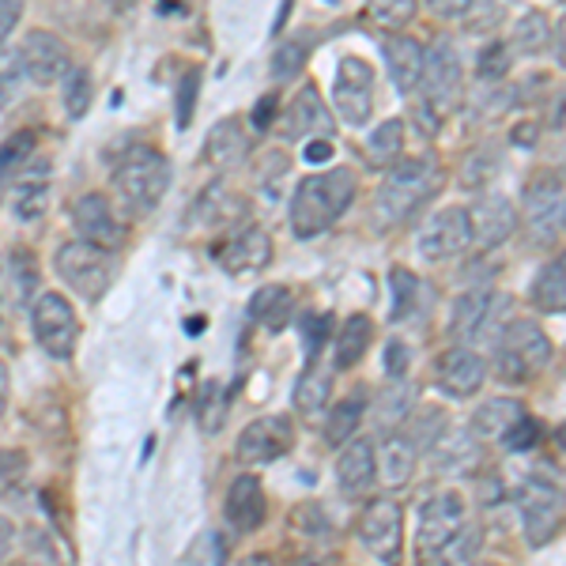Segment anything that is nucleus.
I'll use <instances>...</instances> for the list:
<instances>
[{
  "label": "nucleus",
  "mask_w": 566,
  "mask_h": 566,
  "mask_svg": "<svg viewBox=\"0 0 566 566\" xmlns=\"http://www.w3.org/2000/svg\"><path fill=\"white\" fill-rule=\"evenodd\" d=\"M499 359H495V370L502 381H533L536 374H541L547 363H552V336L544 333L536 322H528V317H514L510 328L502 333L499 340Z\"/></svg>",
  "instance_id": "nucleus-4"
},
{
  "label": "nucleus",
  "mask_w": 566,
  "mask_h": 566,
  "mask_svg": "<svg viewBox=\"0 0 566 566\" xmlns=\"http://www.w3.org/2000/svg\"><path fill=\"white\" fill-rule=\"evenodd\" d=\"M386 370H389L392 381L405 378V374H408V348H405V340H389V348H386Z\"/></svg>",
  "instance_id": "nucleus-50"
},
{
  "label": "nucleus",
  "mask_w": 566,
  "mask_h": 566,
  "mask_svg": "<svg viewBox=\"0 0 566 566\" xmlns=\"http://www.w3.org/2000/svg\"><path fill=\"white\" fill-rule=\"evenodd\" d=\"M333 109L348 125H367L374 109V72L363 57H344L333 84Z\"/></svg>",
  "instance_id": "nucleus-13"
},
{
  "label": "nucleus",
  "mask_w": 566,
  "mask_h": 566,
  "mask_svg": "<svg viewBox=\"0 0 566 566\" xmlns=\"http://www.w3.org/2000/svg\"><path fill=\"white\" fill-rule=\"evenodd\" d=\"M559 219H563V181L552 170H541L525 186V227L536 242H552Z\"/></svg>",
  "instance_id": "nucleus-15"
},
{
  "label": "nucleus",
  "mask_w": 566,
  "mask_h": 566,
  "mask_svg": "<svg viewBox=\"0 0 566 566\" xmlns=\"http://www.w3.org/2000/svg\"><path fill=\"white\" fill-rule=\"evenodd\" d=\"M469 525V502H464L461 491H438L419 506V522H416V547H419V559H431V555L446 552L458 533Z\"/></svg>",
  "instance_id": "nucleus-6"
},
{
  "label": "nucleus",
  "mask_w": 566,
  "mask_h": 566,
  "mask_svg": "<svg viewBox=\"0 0 566 566\" xmlns=\"http://www.w3.org/2000/svg\"><path fill=\"white\" fill-rule=\"evenodd\" d=\"M276 103H280L276 95H264L261 103L253 106V129H261V133H264V129H269L272 122H276V109H280Z\"/></svg>",
  "instance_id": "nucleus-54"
},
{
  "label": "nucleus",
  "mask_w": 566,
  "mask_h": 566,
  "mask_svg": "<svg viewBox=\"0 0 566 566\" xmlns=\"http://www.w3.org/2000/svg\"><path fill=\"white\" fill-rule=\"evenodd\" d=\"M510 57H514V50H510L506 42H488L480 53V80H502L510 72Z\"/></svg>",
  "instance_id": "nucleus-44"
},
{
  "label": "nucleus",
  "mask_w": 566,
  "mask_h": 566,
  "mask_svg": "<svg viewBox=\"0 0 566 566\" xmlns=\"http://www.w3.org/2000/svg\"><path fill=\"white\" fill-rule=\"evenodd\" d=\"M303 65H306V42H280L276 53H272V72H276V80L298 76Z\"/></svg>",
  "instance_id": "nucleus-43"
},
{
  "label": "nucleus",
  "mask_w": 566,
  "mask_h": 566,
  "mask_svg": "<svg viewBox=\"0 0 566 566\" xmlns=\"http://www.w3.org/2000/svg\"><path fill=\"white\" fill-rule=\"evenodd\" d=\"M434 381L446 397L469 400V397H476L483 389V381H488V363L472 348H446L434 363Z\"/></svg>",
  "instance_id": "nucleus-17"
},
{
  "label": "nucleus",
  "mask_w": 566,
  "mask_h": 566,
  "mask_svg": "<svg viewBox=\"0 0 566 566\" xmlns=\"http://www.w3.org/2000/svg\"><path fill=\"white\" fill-rule=\"evenodd\" d=\"M12 212L20 223H39L50 212V167H34L12 186Z\"/></svg>",
  "instance_id": "nucleus-26"
},
{
  "label": "nucleus",
  "mask_w": 566,
  "mask_h": 566,
  "mask_svg": "<svg viewBox=\"0 0 566 566\" xmlns=\"http://www.w3.org/2000/svg\"><path fill=\"white\" fill-rule=\"evenodd\" d=\"M239 566H276V563H272L269 552H253V555H245Z\"/></svg>",
  "instance_id": "nucleus-60"
},
{
  "label": "nucleus",
  "mask_w": 566,
  "mask_h": 566,
  "mask_svg": "<svg viewBox=\"0 0 566 566\" xmlns=\"http://www.w3.org/2000/svg\"><path fill=\"white\" fill-rule=\"evenodd\" d=\"M355 200V175L344 167L310 175L295 186L291 197V231L298 239H317L322 231L336 223Z\"/></svg>",
  "instance_id": "nucleus-1"
},
{
  "label": "nucleus",
  "mask_w": 566,
  "mask_h": 566,
  "mask_svg": "<svg viewBox=\"0 0 566 566\" xmlns=\"http://www.w3.org/2000/svg\"><path fill=\"white\" fill-rule=\"evenodd\" d=\"M303 333H306V344H310V355L322 352L325 336H328V317L325 314H306L303 317Z\"/></svg>",
  "instance_id": "nucleus-49"
},
{
  "label": "nucleus",
  "mask_w": 566,
  "mask_h": 566,
  "mask_svg": "<svg viewBox=\"0 0 566 566\" xmlns=\"http://www.w3.org/2000/svg\"><path fill=\"white\" fill-rule=\"evenodd\" d=\"M197 95H200V72L189 69L186 80H181V87H178V125H181V129H186V125L193 122Z\"/></svg>",
  "instance_id": "nucleus-45"
},
{
  "label": "nucleus",
  "mask_w": 566,
  "mask_h": 566,
  "mask_svg": "<svg viewBox=\"0 0 566 566\" xmlns=\"http://www.w3.org/2000/svg\"><path fill=\"white\" fill-rule=\"evenodd\" d=\"M522 416H525V408L517 405V400L491 397V400H483L476 412H472V434H476L480 442L483 438H506L510 427H514Z\"/></svg>",
  "instance_id": "nucleus-32"
},
{
  "label": "nucleus",
  "mask_w": 566,
  "mask_h": 566,
  "mask_svg": "<svg viewBox=\"0 0 566 566\" xmlns=\"http://www.w3.org/2000/svg\"><path fill=\"white\" fill-rule=\"evenodd\" d=\"M216 261L223 264V272H231V276H253V272L269 269V261H272L269 231L258 223L239 227V231L216 250Z\"/></svg>",
  "instance_id": "nucleus-18"
},
{
  "label": "nucleus",
  "mask_w": 566,
  "mask_h": 566,
  "mask_svg": "<svg viewBox=\"0 0 566 566\" xmlns=\"http://www.w3.org/2000/svg\"><path fill=\"white\" fill-rule=\"evenodd\" d=\"M400 155H405V122L392 117V122H381L378 129L367 136V159H370V167L389 170Z\"/></svg>",
  "instance_id": "nucleus-34"
},
{
  "label": "nucleus",
  "mask_w": 566,
  "mask_h": 566,
  "mask_svg": "<svg viewBox=\"0 0 566 566\" xmlns=\"http://www.w3.org/2000/svg\"><path fill=\"white\" fill-rule=\"evenodd\" d=\"M31 151H34V133L31 129L12 133L4 144H0V197L12 189V178L23 170V163H31Z\"/></svg>",
  "instance_id": "nucleus-36"
},
{
  "label": "nucleus",
  "mask_w": 566,
  "mask_h": 566,
  "mask_svg": "<svg viewBox=\"0 0 566 566\" xmlns=\"http://www.w3.org/2000/svg\"><path fill=\"white\" fill-rule=\"evenodd\" d=\"M53 269H57L61 283H69L84 303H98V298L109 291L114 283V258L109 250H98L84 239L65 242L53 258Z\"/></svg>",
  "instance_id": "nucleus-5"
},
{
  "label": "nucleus",
  "mask_w": 566,
  "mask_h": 566,
  "mask_svg": "<svg viewBox=\"0 0 566 566\" xmlns=\"http://www.w3.org/2000/svg\"><path fill=\"white\" fill-rule=\"evenodd\" d=\"M431 461L438 464V472H472L480 464V438L472 431H458V427H446L431 446Z\"/></svg>",
  "instance_id": "nucleus-23"
},
{
  "label": "nucleus",
  "mask_w": 566,
  "mask_h": 566,
  "mask_svg": "<svg viewBox=\"0 0 566 566\" xmlns=\"http://www.w3.org/2000/svg\"><path fill=\"white\" fill-rule=\"evenodd\" d=\"M563 219H566V216H563Z\"/></svg>",
  "instance_id": "nucleus-63"
},
{
  "label": "nucleus",
  "mask_w": 566,
  "mask_h": 566,
  "mask_svg": "<svg viewBox=\"0 0 566 566\" xmlns=\"http://www.w3.org/2000/svg\"><path fill=\"white\" fill-rule=\"evenodd\" d=\"M389 291H392V317L408 322L416 314V298L423 295V283L416 280V272L408 269H392L389 272Z\"/></svg>",
  "instance_id": "nucleus-41"
},
{
  "label": "nucleus",
  "mask_w": 566,
  "mask_h": 566,
  "mask_svg": "<svg viewBox=\"0 0 566 566\" xmlns=\"http://www.w3.org/2000/svg\"><path fill=\"white\" fill-rule=\"evenodd\" d=\"M434 189H438V163L431 155L397 159L389 167L386 181L378 186V193H374V223H378L381 231L405 223Z\"/></svg>",
  "instance_id": "nucleus-2"
},
{
  "label": "nucleus",
  "mask_w": 566,
  "mask_h": 566,
  "mask_svg": "<svg viewBox=\"0 0 566 566\" xmlns=\"http://www.w3.org/2000/svg\"><path fill=\"white\" fill-rule=\"evenodd\" d=\"M328 129H333V117H328L317 87L306 84L287 109V136L291 140H310V136H325Z\"/></svg>",
  "instance_id": "nucleus-25"
},
{
  "label": "nucleus",
  "mask_w": 566,
  "mask_h": 566,
  "mask_svg": "<svg viewBox=\"0 0 566 566\" xmlns=\"http://www.w3.org/2000/svg\"><path fill=\"white\" fill-rule=\"evenodd\" d=\"M72 227L80 231V239L98 245V250H122L125 242V227L122 219L114 216L109 200L103 193H84L72 205Z\"/></svg>",
  "instance_id": "nucleus-16"
},
{
  "label": "nucleus",
  "mask_w": 566,
  "mask_h": 566,
  "mask_svg": "<svg viewBox=\"0 0 566 566\" xmlns=\"http://www.w3.org/2000/svg\"><path fill=\"white\" fill-rule=\"evenodd\" d=\"M31 325L45 355H53V359H72V352H76V344H80V317L61 291H45V295L34 298Z\"/></svg>",
  "instance_id": "nucleus-8"
},
{
  "label": "nucleus",
  "mask_w": 566,
  "mask_h": 566,
  "mask_svg": "<svg viewBox=\"0 0 566 566\" xmlns=\"http://www.w3.org/2000/svg\"><path fill=\"white\" fill-rule=\"evenodd\" d=\"M469 223H472V242H476L480 250H499V245L514 234L517 212L502 193H483L476 205L469 208Z\"/></svg>",
  "instance_id": "nucleus-19"
},
{
  "label": "nucleus",
  "mask_w": 566,
  "mask_h": 566,
  "mask_svg": "<svg viewBox=\"0 0 566 566\" xmlns=\"http://www.w3.org/2000/svg\"><path fill=\"white\" fill-rule=\"evenodd\" d=\"M306 163H325V159H333V140H325V136H317V140H310L306 148Z\"/></svg>",
  "instance_id": "nucleus-56"
},
{
  "label": "nucleus",
  "mask_w": 566,
  "mask_h": 566,
  "mask_svg": "<svg viewBox=\"0 0 566 566\" xmlns=\"http://www.w3.org/2000/svg\"><path fill=\"white\" fill-rule=\"evenodd\" d=\"M328 397H333V367H325L317 355H310L303 378H298V386H295V408L306 419H317L325 412Z\"/></svg>",
  "instance_id": "nucleus-28"
},
{
  "label": "nucleus",
  "mask_w": 566,
  "mask_h": 566,
  "mask_svg": "<svg viewBox=\"0 0 566 566\" xmlns=\"http://www.w3.org/2000/svg\"><path fill=\"white\" fill-rule=\"evenodd\" d=\"M109 4H114V12H129L136 0H109Z\"/></svg>",
  "instance_id": "nucleus-61"
},
{
  "label": "nucleus",
  "mask_w": 566,
  "mask_h": 566,
  "mask_svg": "<svg viewBox=\"0 0 566 566\" xmlns=\"http://www.w3.org/2000/svg\"><path fill=\"white\" fill-rule=\"evenodd\" d=\"M15 76H23L20 57H8V53H0V106H8V98H12Z\"/></svg>",
  "instance_id": "nucleus-48"
},
{
  "label": "nucleus",
  "mask_w": 566,
  "mask_h": 566,
  "mask_svg": "<svg viewBox=\"0 0 566 566\" xmlns=\"http://www.w3.org/2000/svg\"><path fill=\"white\" fill-rule=\"evenodd\" d=\"M8 392H12V374H8V367L0 363V412L8 408Z\"/></svg>",
  "instance_id": "nucleus-59"
},
{
  "label": "nucleus",
  "mask_w": 566,
  "mask_h": 566,
  "mask_svg": "<svg viewBox=\"0 0 566 566\" xmlns=\"http://www.w3.org/2000/svg\"><path fill=\"white\" fill-rule=\"evenodd\" d=\"M419 84L427 91V109H431L434 117L450 114V109L461 103L464 76H461V57H458V50H453V42L438 39L431 50H427L423 80H419Z\"/></svg>",
  "instance_id": "nucleus-9"
},
{
  "label": "nucleus",
  "mask_w": 566,
  "mask_h": 566,
  "mask_svg": "<svg viewBox=\"0 0 566 566\" xmlns=\"http://www.w3.org/2000/svg\"><path fill=\"white\" fill-rule=\"evenodd\" d=\"M245 155H250V140H245L239 117H227V122H219L216 129H212V136H208V144H205L208 167L234 170L245 159Z\"/></svg>",
  "instance_id": "nucleus-27"
},
{
  "label": "nucleus",
  "mask_w": 566,
  "mask_h": 566,
  "mask_svg": "<svg viewBox=\"0 0 566 566\" xmlns=\"http://www.w3.org/2000/svg\"><path fill=\"white\" fill-rule=\"evenodd\" d=\"M541 434H544V427L536 423L533 416H522L514 427H510V434L502 438V442H506L510 450H533V446L541 442Z\"/></svg>",
  "instance_id": "nucleus-46"
},
{
  "label": "nucleus",
  "mask_w": 566,
  "mask_h": 566,
  "mask_svg": "<svg viewBox=\"0 0 566 566\" xmlns=\"http://www.w3.org/2000/svg\"><path fill=\"white\" fill-rule=\"evenodd\" d=\"M109 181H114V193L122 197V205L133 216H148L163 205L170 189V163L155 148H133L122 155Z\"/></svg>",
  "instance_id": "nucleus-3"
},
{
  "label": "nucleus",
  "mask_w": 566,
  "mask_h": 566,
  "mask_svg": "<svg viewBox=\"0 0 566 566\" xmlns=\"http://www.w3.org/2000/svg\"><path fill=\"white\" fill-rule=\"evenodd\" d=\"M359 533L363 547L386 566H400V552H405V510L392 495H378L363 506L359 514Z\"/></svg>",
  "instance_id": "nucleus-7"
},
{
  "label": "nucleus",
  "mask_w": 566,
  "mask_h": 566,
  "mask_svg": "<svg viewBox=\"0 0 566 566\" xmlns=\"http://www.w3.org/2000/svg\"><path fill=\"white\" fill-rule=\"evenodd\" d=\"M378 480V458H374V442L367 434H355L352 442L340 446V458H336V483H340L344 495H363Z\"/></svg>",
  "instance_id": "nucleus-21"
},
{
  "label": "nucleus",
  "mask_w": 566,
  "mask_h": 566,
  "mask_svg": "<svg viewBox=\"0 0 566 566\" xmlns=\"http://www.w3.org/2000/svg\"><path fill=\"white\" fill-rule=\"evenodd\" d=\"M517 510H522V525L525 536L533 547H544L559 533L563 514H566V499L555 483L547 480H528L522 491H517Z\"/></svg>",
  "instance_id": "nucleus-10"
},
{
  "label": "nucleus",
  "mask_w": 566,
  "mask_h": 566,
  "mask_svg": "<svg viewBox=\"0 0 566 566\" xmlns=\"http://www.w3.org/2000/svg\"><path fill=\"white\" fill-rule=\"evenodd\" d=\"M20 12H23V0H0V45H4L8 34L15 31V23H20Z\"/></svg>",
  "instance_id": "nucleus-52"
},
{
  "label": "nucleus",
  "mask_w": 566,
  "mask_h": 566,
  "mask_svg": "<svg viewBox=\"0 0 566 566\" xmlns=\"http://www.w3.org/2000/svg\"><path fill=\"white\" fill-rule=\"evenodd\" d=\"M472 245V223H469V208H442V212H434L431 219L423 223V231H419V253H423L427 261H453L461 258L464 250Z\"/></svg>",
  "instance_id": "nucleus-11"
},
{
  "label": "nucleus",
  "mask_w": 566,
  "mask_h": 566,
  "mask_svg": "<svg viewBox=\"0 0 566 566\" xmlns=\"http://www.w3.org/2000/svg\"><path fill=\"white\" fill-rule=\"evenodd\" d=\"M250 317L269 328V333L287 328L291 317H295V295H291V287H283V283H269V287H261L258 295L250 298Z\"/></svg>",
  "instance_id": "nucleus-29"
},
{
  "label": "nucleus",
  "mask_w": 566,
  "mask_h": 566,
  "mask_svg": "<svg viewBox=\"0 0 566 566\" xmlns=\"http://www.w3.org/2000/svg\"><path fill=\"white\" fill-rule=\"evenodd\" d=\"M438 20H464L472 8V0H427Z\"/></svg>",
  "instance_id": "nucleus-51"
},
{
  "label": "nucleus",
  "mask_w": 566,
  "mask_h": 566,
  "mask_svg": "<svg viewBox=\"0 0 566 566\" xmlns=\"http://www.w3.org/2000/svg\"><path fill=\"white\" fill-rule=\"evenodd\" d=\"M552 45H555V57H559V65L566 69V12H563V20H559V23H555Z\"/></svg>",
  "instance_id": "nucleus-58"
},
{
  "label": "nucleus",
  "mask_w": 566,
  "mask_h": 566,
  "mask_svg": "<svg viewBox=\"0 0 566 566\" xmlns=\"http://www.w3.org/2000/svg\"><path fill=\"white\" fill-rule=\"evenodd\" d=\"M20 72L23 80L39 87H50V84H61L65 72L72 69V57H69V45L50 31H31L27 42L20 45Z\"/></svg>",
  "instance_id": "nucleus-14"
},
{
  "label": "nucleus",
  "mask_w": 566,
  "mask_h": 566,
  "mask_svg": "<svg viewBox=\"0 0 566 566\" xmlns=\"http://www.w3.org/2000/svg\"><path fill=\"white\" fill-rule=\"evenodd\" d=\"M533 306L541 314H566V253H555L533 280Z\"/></svg>",
  "instance_id": "nucleus-30"
},
{
  "label": "nucleus",
  "mask_w": 566,
  "mask_h": 566,
  "mask_svg": "<svg viewBox=\"0 0 566 566\" xmlns=\"http://www.w3.org/2000/svg\"><path fill=\"white\" fill-rule=\"evenodd\" d=\"M488 303H491L488 287L464 291L458 303H453V314H450V336H453V340H472V336H476V325H480Z\"/></svg>",
  "instance_id": "nucleus-35"
},
{
  "label": "nucleus",
  "mask_w": 566,
  "mask_h": 566,
  "mask_svg": "<svg viewBox=\"0 0 566 566\" xmlns=\"http://www.w3.org/2000/svg\"><path fill=\"white\" fill-rule=\"evenodd\" d=\"M200 547L208 544V555L205 559H189L193 566H223V541H219V533H205V541H197Z\"/></svg>",
  "instance_id": "nucleus-55"
},
{
  "label": "nucleus",
  "mask_w": 566,
  "mask_h": 566,
  "mask_svg": "<svg viewBox=\"0 0 566 566\" xmlns=\"http://www.w3.org/2000/svg\"><path fill=\"white\" fill-rule=\"evenodd\" d=\"M291 446H295V427H291L287 416L272 412V416H258L253 423H245L234 450H239L242 464H272V461H280L283 453H291Z\"/></svg>",
  "instance_id": "nucleus-12"
},
{
  "label": "nucleus",
  "mask_w": 566,
  "mask_h": 566,
  "mask_svg": "<svg viewBox=\"0 0 566 566\" xmlns=\"http://www.w3.org/2000/svg\"><path fill=\"white\" fill-rule=\"evenodd\" d=\"M374 458H378V476H381V483H386L389 491L405 488V483L416 476L419 450L412 446V438L389 434L381 446H374Z\"/></svg>",
  "instance_id": "nucleus-24"
},
{
  "label": "nucleus",
  "mask_w": 566,
  "mask_h": 566,
  "mask_svg": "<svg viewBox=\"0 0 566 566\" xmlns=\"http://www.w3.org/2000/svg\"><path fill=\"white\" fill-rule=\"evenodd\" d=\"M495 170H499V163H495V155H491V151L483 155V159H480V155H472V159L464 163V170H461V181L469 189H483V181H491Z\"/></svg>",
  "instance_id": "nucleus-47"
},
{
  "label": "nucleus",
  "mask_w": 566,
  "mask_h": 566,
  "mask_svg": "<svg viewBox=\"0 0 566 566\" xmlns=\"http://www.w3.org/2000/svg\"><path fill=\"white\" fill-rule=\"evenodd\" d=\"M381 53H386L392 87H397L400 95H412V91L419 87V80H423L427 50L416 39H408V34H389L386 45H381Z\"/></svg>",
  "instance_id": "nucleus-22"
},
{
  "label": "nucleus",
  "mask_w": 566,
  "mask_h": 566,
  "mask_svg": "<svg viewBox=\"0 0 566 566\" xmlns=\"http://www.w3.org/2000/svg\"><path fill=\"white\" fill-rule=\"evenodd\" d=\"M23 469V453L20 450H0V488H8Z\"/></svg>",
  "instance_id": "nucleus-53"
},
{
  "label": "nucleus",
  "mask_w": 566,
  "mask_h": 566,
  "mask_svg": "<svg viewBox=\"0 0 566 566\" xmlns=\"http://www.w3.org/2000/svg\"><path fill=\"white\" fill-rule=\"evenodd\" d=\"M510 322H514V298H510V295H491V303H488V310H483V317L476 325V336H472V340L499 348V340H502V333L510 328Z\"/></svg>",
  "instance_id": "nucleus-37"
},
{
  "label": "nucleus",
  "mask_w": 566,
  "mask_h": 566,
  "mask_svg": "<svg viewBox=\"0 0 566 566\" xmlns=\"http://www.w3.org/2000/svg\"><path fill=\"white\" fill-rule=\"evenodd\" d=\"M555 442H559V450L566 453V423L559 427V434H555Z\"/></svg>",
  "instance_id": "nucleus-62"
},
{
  "label": "nucleus",
  "mask_w": 566,
  "mask_h": 566,
  "mask_svg": "<svg viewBox=\"0 0 566 566\" xmlns=\"http://www.w3.org/2000/svg\"><path fill=\"white\" fill-rule=\"evenodd\" d=\"M223 517L231 522L239 533H258L269 517V499H264V483L258 476H239L227 488V499H223Z\"/></svg>",
  "instance_id": "nucleus-20"
},
{
  "label": "nucleus",
  "mask_w": 566,
  "mask_h": 566,
  "mask_svg": "<svg viewBox=\"0 0 566 566\" xmlns=\"http://www.w3.org/2000/svg\"><path fill=\"white\" fill-rule=\"evenodd\" d=\"M412 389L405 386V378H397V386L381 392V400H378V423L381 427H397V423H405L408 416H412Z\"/></svg>",
  "instance_id": "nucleus-42"
},
{
  "label": "nucleus",
  "mask_w": 566,
  "mask_h": 566,
  "mask_svg": "<svg viewBox=\"0 0 566 566\" xmlns=\"http://www.w3.org/2000/svg\"><path fill=\"white\" fill-rule=\"evenodd\" d=\"M91 95H95V84H91V72L72 65L65 72V80H61V103H65V114L69 117H84L91 109Z\"/></svg>",
  "instance_id": "nucleus-39"
},
{
  "label": "nucleus",
  "mask_w": 566,
  "mask_h": 566,
  "mask_svg": "<svg viewBox=\"0 0 566 566\" xmlns=\"http://www.w3.org/2000/svg\"><path fill=\"white\" fill-rule=\"evenodd\" d=\"M363 416H367V389H355L340 405H333L328 412V423H325V442L328 446H344L359 434L363 427Z\"/></svg>",
  "instance_id": "nucleus-33"
},
{
  "label": "nucleus",
  "mask_w": 566,
  "mask_h": 566,
  "mask_svg": "<svg viewBox=\"0 0 566 566\" xmlns=\"http://www.w3.org/2000/svg\"><path fill=\"white\" fill-rule=\"evenodd\" d=\"M547 42H552V23H547V15L525 12L522 20L514 23V45H510V50L533 57V53H541Z\"/></svg>",
  "instance_id": "nucleus-38"
},
{
  "label": "nucleus",
  "mask_w": 566,
  "mask_h": 566,
  "mask_svg": "<svg viewBox=\"0 0 566 566\" xmlns=\"http://www.w3.org/2000/svg\"><path fill=\"white\" fill-rule=\"evenodd\" d=\"M12 547H15V525L8 517H0V563L12 555Z\"/></svg>",
  "instance_id": "nucleus-57"
},
{
  "label": "nucleus",
  "mask_w": 566,
  "mask_h": 566,
  "mask_svg": "<svg viewBox=\"0 0 566 566\" xmlns=\"http://www.w3.org/2000/svg\"><path fill=\"white\" fill-rule=\"evenodd\" d=\"M370 340H374V325L367 314H352L348 322L340 325L336 333V344H333V363L340 370H352L355 363H363V355L370 352Z\"/></svg>",
  "instance_id": "nucleus-31"
},
{
  "label": "nucleus",
  "mask_w": 566,
  "mask_h": 566,
  "mask_svg": "<svg viewBox=\"0 0 566 566\" xmlns=\"http://www.w3.org/2000/svg\"><path fill=\"white\" fill-rule=\"evenodd\" d=\"M416 8H419V0H370L367 15H370L374 27L397 34L400 27H408V23L416 20Z\"/></svg>",
  "instance_id": "nucleus-40"
}]
</instances>
